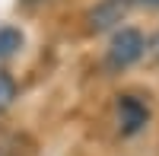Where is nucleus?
I'll use <instances>...</instances> for the list:
<instances>
[{
    "label": "nucleus",
    "mask_w": 159,
    "mask_h": 156,
    "mask_svg": "<svg viewBox=\"0 0 159 156\" xmlns=\"http://www.w3.org/2000/svg\"><path fill=\"white\" fill-rule=\"evenodd\" d=\"M143 48H147V35L134 25H121L115 29L108 38V48H105V67L108 70H127L134 67L137 61H143Z\"/></svg>",
    "instance_id": "obj_1"
},
{
    "label": "nucleus",
    "mask_w": 159,
    "mask_h": 156,
    "mask_svg": "<svg viewBox=\"0 0 159 156\" xmlns=\"http://www.w3.org/2000/svg\"><path fill=\"white\" fill-rule=\"evenodd\" d=\"M130 3H134V0H99V3L86 13L89 32H115V29H121V22L130 13Z\"/></svg>",
    "instance_id": "obj_2"
},
{
    "label": "nucleus",
    "mask_w": 159,
    "mask_h": 156,
    "mask_svg": "<svg viewBox=\"0 0 159 156\" xmlns=\"http://www.w3.org/2000/svg\"><path fill=\"white\" fill-rule=\"evenodd\" d=\"M147 124H150V108H147V102L137 99V96H118V127H121L124 137L140 134Z\"/></svg>",
    "instance_id": "obj_3"
},
{
    "label": "nucleus",
    "mask_w": 159,
    "mask_h": 156,
    "mask_svg": "<svg viewBox=\"0 0 159 156\" xmlns=\"http://www.w3.org/2000/svg\"><path fill=\"white\" fill-rule=\"evenodd\" d=\"M22 48V32L13 29V25H3L0 29V57H10Z\"/></svg>",
    "instance_id": "obj_4"
},
{
    "label": "nucleus",
    "mask_w": 159,
    "mask_h": 156,
    "mask_svg": "<svg viewBox=\"0 0 159 156\" xmlns=\"http://www.w3.org/2000/svg\"><path fill=\"white\" fill-rule=\"evenodd\" d=\"M13 99H16V83H13V76L7 70H0V112L10 108Z\"/></svg>",
    "instance_id": "obj_5"
},
{
    "label": "nucleus",
    "mask_w": 159,
    "mask_h": 156,
    "mask_svg": "<svg viewBox=\"0 0 159 156\" xmlns=\"http://www.w3.org/2000/svg\"><path fill=\"white\" fill-rule=\"evenodd\" d=\"M143 57H147V64H159V32L147 35V48H143Z\"/></svg>",
    "instance_id": "obj_6"
},
{
    "label": "nucleus",
    "mask_w": 159,
    "mask_h": 156,
    "mask_svg": "<svg viewBox=\"0 0 159 156\" xmlns=\"http://www.w3.org/2000/svg\"><path fill=\"white\" fill-rule=\"evenodd\" d=\"M140 7H147V10H159V0H137Z\"/></svg>",
    "instance_id": "obj_7"
}]
</instances>
